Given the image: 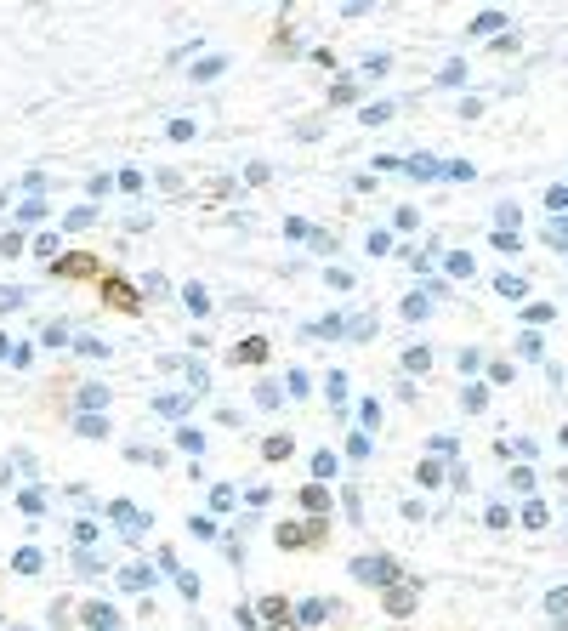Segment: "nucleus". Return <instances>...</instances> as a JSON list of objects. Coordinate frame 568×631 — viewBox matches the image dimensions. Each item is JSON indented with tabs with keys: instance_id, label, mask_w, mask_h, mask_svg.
I'll list each match as a JSON object with an SVG mask.
<instances>
[{
	"instance_id": "1",
	"label": "nucleus",
	"mask_w": 568,
	"mask_h": 631,
	"mask_svg": "<svg viewBox=\"0 0 568 631\" xmlns=\"http://www.w3.org/2000/svg\"><path fill=\"white\" fill-rule=\"evenodd\" d=\"M353 574H358V580H370V586H386V580H398V569H392L386 558H358V563H353Z\"/></svg>"
},
{
	"instance_id": "2",
	"label": "nucleus",
	"mask_w": 568,
	"mask_h": 631,
	"mask_svg": "<svg viewBox=\"0 0 568 631\" xmlns=\"http://www.w3.org/2000/svg\"><path fill=\"white\" fill-rule=\"evenodd\" d=\"M119 586H125V592H148V586H154V574H148L143 563H131V569L119 574Z\"/></svg>"
},
{
	"instance_id": "3",
	"label": "nucleus",
	"mask_w": 568,
	"mask_h": 631,
	"mask_svg": "<svg viewBox=\"0 0 568 631\" xmlns=\"http://www.w3.org/2000/svg\"><path fill=\"white\" fill-rule=\"evenodd\" d=\"M438 177H455V182H472L477 171H472V165H466V159H449V165H438Z\"/></svg>"
},
{
	"instance_id": "4",
	"label": "nucleus",
	"mask_w": 568,
	"mask_h": 631,
	"mask_svg": "<svg viewBox=\"0 0 568 631\" xmlns=\"http://www.w3.org/2000/svg\"><path fill=\"white\" fill-rule=\"evenodd\" d=\"M495 29H506V17H500V12H483V17L472 23V34H495Z\"/></svg>"
},
{
	"instance_id": "5",
	"label": "nucleus",
	"mask_w": 568,
	"mask_h": 631,
	"mask_svg": "<svg viewBox=\"0 0 568 631\" xmlns=\"http://www.w3.org/2000/svg\"><path fill=\"white\" fill-rule=\"evenodd\" d=\"M404 171H409V177H438V165H432V159H426V154H415V159H409V165H404Z\"/></svg>"
},
{
	"instance_id": "6",
	"label": "nucleus",
	"mask_w": 568,
	"mask_h": 631,
	"mask_svg": "<svg viewBox=\"0 0 568 631\" xmlns=\"http://www.w3.org/2000/svg\"><path fill=\"white\" fill-rule=\"evenodd\" d=\"M495 290H500V296H523V279H517V273H500Z\"/></svg>"
},
{
	"instance_id": "7",
	"label": "nucleus",
	"mask_w": 568,
	"mask_h": 631,
	"mask_svg": "<svg viewBox=\"0 0 568 631\" xmlns=\"http://www.w3.org/2000/svg\"><path fill=\"white\" fill-rule=\"evenodd\" d=\"M392 108H398V103H375V108H364V125H381V119H392Z\"/></svg>"
},
{
	"instance_id": "8",
	"label": "nucleus",
	"mask_w": 568,
	"mask_h": 631,
	"mask_svg": "<svg viewBox=\"0 0 568 631\" xmlns=\"http://www.w3.org/2000/svg\"><path fill=\"white\" fill-rule=\"evenodd\" d=\"M523 523H529V529H540V523H546V507H540V500H529V507H523Z\"/></svg>"
},
{
	"instance_id": "9",
	"label": "nucleus",
	"mask_w": 568,
	"mask_h": 631,
	"mask_svg": "<svg viewBox=\"0 0 568 631\" xmlns=\"http://www.w3.org/2000/svg\"><path fill=\"white\" fill-rule=\"evenodd\" d=\"M460 80H466V63H449V68L438 74V86H460Z\"/></svg>"
},
{
	"instance_id": "10",
	"label": "nucleus",
	"mask_w": 568,
	"mask_h": 631,
	"mask_svg": "<svg viewBox=\"0 0 568 631\" xmlns=\"http://www.w3.org/2000/svg\"><path fill=\"white\" fill-rule=\"evenodd\" d=\"M449 273H455V279H466V273H472V256H466V250H455V256H449Z\"/></svg>"
},
{
	"instance_id": "11",
	"label": "nucleus",
	"mask_w": 568,
	"mask_h": 631,
	"mask_svg": "<svg viewBox=\"0 0 568 631\" xmlns=\"http://www.w3.org/2000/svg\"><path fill=\"white\" fill-rule=\"evenodd\" d=\"M523 319H529V324H551V307H546V302H534V307H523Z\"/></svg>"
},
{
	"instance_id": "12",
	"label": "nucleus",
	"mask_w": 568,
	"mask_h": 631,
	"mask_svg": "<svg viewBox=\"0 0 568 631\" xmlns=\"http://www.w3.org/2000/svg\"><path fill=\"white\" fill-rule=\"evenodd\" d=\"M85 620H92L97 631H108V625H114V609H103V603H97V609H92V614H85Z\"/></svg>"
},
{
	"instance_id": "13",
	"label": "nucleus",
	"mask_w": 568,
	"mask_h": 631,
	"mask_svg": "<svg viewBox=\"0 0 568 631\" xmlns=\"http://www.w3.org/2000/svg\"><path fill=\"white\" fill-rule=\"evenodd\" d=\"M426 313H432L426 296H409V302H404V319H426Z\"/></svg>"
},
{
	"instance_id": "14",
	"label": "nucleus",
	"mask_w": 568,
	"mask_h": 631,
	"mask_svg": "<svg viewBox=\"0 0 568 631\" xmlns=\"http://www.w3.org/2000/svg\"><path fill=\"white\" fill-rule=\"evenodd\" d=\"M256 404H268V409H273V404H279V387H273V382H261V387H256Z\"/></svg>"
},
{
	"instance_id": "15",
	"label": "nucleus",
	"mask_w": 568,
	"mask_h": 631,
	"mask_svg": "<svg viewBox=\"0 0 568 631\" xmlns=\"http://www.w3.org/2000/svg\"><path fill=\"white\" fill-rule=\"evenodd\" d=\"M409 603H415V592H392V597H386V609H392V614H404Z\"/></svg>"
},
{
	"instance_id": "16",
	"label": "nucleus",
	"mask_w": 568,
	"mask_h": 631,
	"mask_svg": "<svg viewBox=\"0 0 568 631\" xmlns=\"http://www.w3.org/2000/svg\"><path fill=\"white\" fill-rule=\"evenodd\" d=\"M216 74H222V57H210V63H199V68H194V80H216Z\"/></svg>"
},
{
	"instance_id": "17",
	"label": "nucleus",
	"mask_w": 568,
	"mask_h": 631,
	"mask_svg": "<svg viewBox=\"0 0 568 631\" xmlns=\"http://www.w3.org/2000/svg\"><path fill=\"white\" fill-rule=\"evenodd\" d=\"M188 313H210V307H205V290H199V284H188Z\"/></svg>"
},
{
	"instance_id": "18",
	"label": "nucleus",
	"mask_w": 568,
	"mask_h": 631,
	"mask_svg": "<svg viewBox=\"0 0 568 631\" xmlns=\"http://www.w3.org/2000/svg\"><path fill=\"white\" fill-rule=\"evenodd\" d=\"M324 614H330V609H324V603H301V620H307V625H319V620H324Z\"/></svg>"
},
{
	"instance_id": "19",
	"label": "nucleus",
	"mask_w": 568,
	"mask_h": 631,
	"mask_svg": "<svg viewBox=\"0 0 568 631\" xmlns=\"http://www.w3.org/2000/svg\"><path fill=\"white\" fill-rule=\"evenodd\" d=\"M40 563H46V558H40V552H17V569H23V574H34Z\"/></svg>"
},
{
	"instance_id": "20",
	"label": "nucleus",
	"mask_w": 568,
	"mask_h": 631,
	"mask_svg": "<svg viewBox=\"0 0 568 631\" xmlns=\"http://www.w3.org/2000/svg\"><path fill=\"white\" fill-rule=\"evenodd\" d=\"M17 302H23V290H0V313H12Z\"/></svg>"
}]
</instances>
